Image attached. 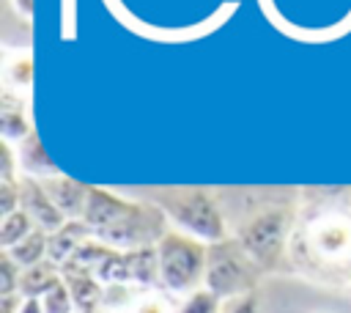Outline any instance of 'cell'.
<instances>
[{
	"label": "cell",
	"mask_w": 351,
	"mask_h": 313,
	"mask_svg": "<svg viewBox=\"0 0 351 313\" xmlns=\"http://www.w3.org/2000/svg\"><path fill=\"white\" fill-rule=\"evenodd\" d=\"M291 266L324 286H351V198L337 192L307 200L288 239Z\"/></svg>",
	"instance_id": "6da1fadb"
},
{
	"label": "cell",
	"mask_w": 351,
	"mask_h": 313,
	"mask_svg": "<svg viewBox=\"0 0 351 313\" xmlns=\"http://www.w3.org/2000/svg\"><path fill=\"white\" fill-rule=\"evenodd\" d=\"M151 203L162 209V214L167 217L170 225H176V231L203 244H217L228 239V222L211 189L203 187L156 189L151 192Z\"/></svg>",
	"instance_id": "7a4b0ae2"
},
{
	"label": "cell",
	"mask_w": 351,
	"mask_h": 313,
	"mask_svg": "<svg viewBox=\"0 0 351 313\" xmlns=\"http://www.w3.org/2000/svg\"><path fill=\"white\" fill-rule=\"evenodd\" d=\"M296 214L293 206L285 203H269L252 211L233 233V239L247 250V255L263 269L271 272L280 266V261L288 253V239L293 231Z\"/></svg>",
	"instance_id": "3957f363"
},
{
	"label": "cell",
	"mask_w": 351,
	"mask_h": 313,
	"mask_svg": "<svg viewBox=\"0 0 351 313\" xmlns=\"http://www.w3.org/2000/svg\"><path fill=\"white\" fill-rule=\"evenodd\" d=\"M159 288L176 297H189L206 283L208 244L170 228L156 244Z\"/></svg>",
	"instance_id": "277c9868"
},
{
	"label": "cell",
	"mask_w": 351,
	"mask_h": 313,
	"mask_svg": "<svg viewBox=\"0 0 351 313\" xmlns=\"http://www.w3.org/2000/svg\"><path fill=\"white\" fill-rule=\"evenodd\" d=\"M261 266L247 255V250L228 236L225 242L208 244V261H206V283L203 288H208L211 294H217L222 302L250 294L258 286L261 277Z\"/></svg>",
	"instance_id": "5b68a950"
},
{
	"label": "cell",
	"mask_w": 351,
	"mask_h": 313,
	"mask_svg": "<svg viewBox=\"0 0 351 313\" xmlns=\"http://www.w3.org/2000/svg\"><path fill=\"white\" fill-rule=\"evenodd\" d=\"M19 209L33 220L36 228H41L47 233H55L60 225H66V217L52 203V198L47 195V189L38 178L19 176Z\"/></svg>",
	"instance_id": "8992f818"
},
{
	"label": "cell",
	"mask_w": 351,
	"mask_h": 313,
	"mask_svg": "<svg viewBox=\"0 0 351 313\" xmlns=\"http://www.w3.org/2000/svg\"><path fill=\"white\" fill-rule=\"evenodd\" d=\"M132 206H134V200H126V198H121V195H115L110 189H101V187H90L82 222L96 233V231L118 222Z\"/></svg>",
	"instance_id": "52a82bcc"
},
{
	"label": "cell",
	"mask_w": 351,
	"mask_h": 313,
	"mask_svg": "<svg viewBox=\"0 0 351 313\" xmlns=\"http://www.w3.org/2000/svg\"><path fill=\"white\" fill-rule=\"evenodd\" d=\"M47 195L52 198V203L60 209V214L66 220H82L85 214V206H88V192L90 187L77 181V178H69V176H52V178H44L41 181Z\"/></svg>",
	"instance_id": "ba28073f"
},
{
	"label": "cell",
	"mask_w": 351,
	"mask_h": 313,
	"mask_svg": "<svg viewBox=\"0 0 351 313\" xmlns=\"http://www.w3.org/2000/svg\"><path fill=\"white\" fill-rule=\"evenodd\" d=\"M14 151H16L19 176H30V178H38V181L52 178V176H60L58 165L47 156V151H44V146H41V140H38L36 132H30Z\"/></svg>",
	"instance_id": "9c48e42d"
},
{
	"label": "cell",
	"mask_w": 351,
	"mask_h": 313,
	"mask_svg": "<svg viewBox=\"0 0 351 313\" xmlns=\"http://www.w3.org/2000/svg\"><path fill=\"white\" fill-rule=\"evenodd\" d=\"M93 239V231L82 222V220H66V225H60L55 233H49V250L47 258L58 266H63L85 242Z\"/></svg>",
	"instance_id": "30bf717a"
},
{
	"label": "cell",
	"mask_w": 351,
	"mask_h": 313,
	"mask_svg": "<svg viewBox=\"0 0 351 313\" xmlns=\"http://www.w3.org/2000/svg\"><path fill=\"white\" fill-rule=\"evenodd\" d=\"M0 132H3V143H11V146H19L30 132H36L30 126V118H27V110H25V96H16L11 91H3Z\"/></svg>",
	"instance_id": "8fae6325"
},
{
	"label": "cell",
	"mask_w": 351,
	"mask_h": 313,
	"mask_svg": "<svg viewBox=\"0 0 351 313\" xmlns=\"http://www.w3.org/2000/svg\"><path fill=\"white\" fill-rule=\"evenodd\" d=\"M33 82L30 49H5L3 52V91L25 96Z\"/></svg>",
	"instance_id": "7c38bea8"
},
{
	"label": "cell",
	"mask_w": 351,
	"mask_h": 313,
	"mask_svg": "<svg viewBox=\"0 0 351 313\" xmlns=\"http://www.w3.org/2000/svg\"><path fill=\"white\" fill-rule=\"evenodd\" d=\"M63 280V269L58 264H52L49 258L22 269V277H19V297L22 299H38L44 297L55 283Z\"/></svg>",
	"instance_id": "4fadbf2b"
},
{
	"label": "cell",
	"mask_w": 351,
	"mask_h": 313,
	"mask_svg": "<svg viewBox=\"0 0 351 313\" xmlns=\"http://www.w3.org/2000/svg\"><path fill=\"white\" fill-rule=\"evenodd\" d=\"M66 286L71 288L74 305L80 313H101L104 302V283L96 275H77V272H63Z\"/></svg>",
	"instance_id": "5bb4252c"
},
{
	"label": "cell",
	"mask_w": 351,
	"mask_h": 313,
	"mask_svg": "<svg viewBox=\"0 0 351 313\" xmlns=\"http://www.w3.org/2000/svg\"><path fill=\"white\" fill-rule=\"evenodd\" d=\"M47 250H49V233L41 231V228H36V231H30L19 244H14L11 250H3V253H5L19 269H27V266L44 261V258H47Z\"/></svg>",
	"instance_id": "9a60e30c"
},
{
	"label": "cell",
	"mask_w": 351,
	"mask_h": 313,
	"mask_svg": "<svg viewBox=\"0 0 351 313\" xmlns=\"http://www.w3.org/2000/svg\"><path fill=\"white\" fill-rule=\"evenodd\" d=\"M126 313H178L167 297V291L159 288H137L132 302L126 305Z\"/></svg>",
	"instance_id": "2e32d148"
},
{
	"label": "cell",
	"mask_w": 351,
	"mask_h": 313,
	"mask_svg": "<svg viewBox=\"0 0 351 313\" xmlns=\"http://www.w3.org/2000/svg\"><path fill=\"white\" fill-rule=\"evenodd\" d=\"M30 231H36V225H33V220L19 209V211H14V214H8V217H3L0 220V247L3 250H11L14 244H19Z\"/></svg>",
	"instance_id": "e0dca14e"
},
{
	"label": "cell",
	"mask_w": 351,
	"mask_h": 313,
	"mask_svg": "<svg viewBox=\"0 0 351 313\" xmlns=\"http://www.w3.org/2000/svg\"><path fill=\"white\" fill-rule=\"evenodd\" d=\"M38 302H41L44 313H77V305H74V297H71V288L66 286V280L55 283L44 297H38Z\"/></svg>",
	"instance_id": "ac0fdd59"
},
{
	"label": "cell",
	"mask_w": 351,
	"mask_h": 313,
	"mask_svg": "<svg viewBox=\"0 0 351 313\" xmlns=\"http://www.w3.org/2000/svg\"><path fill=\"white\" fill-rule=\"evenodd\" d=\"M178 313H222V299L208 288H197L195 294L184 297Z\"/></svg>",
	"instance_id": "d6986e66"
},
{
	"label": "cell",
	"mask_w": 351,
	"mask_h": 313,
	"mask_svg": "<svg viewBox=\"0 0 351 313\" xmlns=\"http://www.w3.org/2000/svg\"><path fill=\"white\" fill-rule=\"evenodd\" d=\"M19 277H22V269L3 253L0 255V297L19 294Z\"/></svg>",
	"instance_id": "ffe728a7"
},
{
	"label": "cell",
	"mask_w": 351,
	"mask_h": 313,
	"mask_svg": "<svg viewBox=\"0 0 351 313\" xmlns=\"http://www.w3.org/2000/svg\"><path fill=\"white\" fill-rule=\"evenodd\" d=\"M19 211V178H0V217Z\"/></svg>",
	"instance_id": "44dd1931"
},
{
	"label": "cell",
	"mask_w": 351,
	"mask_h": 313,
	"mask_svg": "<svg viewBox=\"0 0 351 313\" xmlns=\"http://www.w3.org/2000/svg\"><path fill=\"white\" fill-rule=\"evenodd\" d=\"M222 313H258V294L250 291V294H241V297L222 302Z\"/></svg>",
	"instance_id": "7402d4cb"
},
{
	"label": "cell",
	"mask_w": 351,
	"mask_h": 313,
	"mask_svg": "<svg viewBox=\"0 0 351 313\" xmlns=\"http://www.w3.org/2000/svg\"><path fill=\"white\" fill-rule=\"evenodd\" d=\"M19 313H44V310H41V302L38 299H22Z\"/></svg>",
	"instance_id": "603a6c76"
},
{
	"label": "cell",
	"mask_w": 351,
	"mask_h": 313,
	"mask_svg": "<svg viewBox=\"0 0 351 313\" xmlns=\"http://www.w3.org/2000/svg\"><path fill=\"white\" fill-rule=\"evenodd\" d=\"M16 3V11L25 16V19H30V14H33V0H14Z\"/></svg>",
	"instance_id": "cb8c5ba5"
}]
</instances>
